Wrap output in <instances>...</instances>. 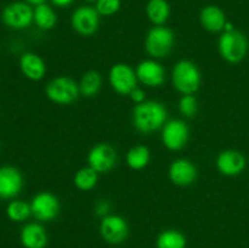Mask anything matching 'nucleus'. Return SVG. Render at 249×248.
Returning <instances> with one entry per match:
<instances>
[{"instance_id": "nucleus-10", "label": "nucleus", "mask_w": 249, "mask_h": 248, "mask_svg": "<svg viewBox=\"0 0 249 248\" xmlns=\"http://www.w3.org/2000/svg\"><path fill=\"white\" fill-rule=\"evenodd\" d=\"M72 28L83 36H90L95 34L100 26V15L95 6L83 5L73 11L71 17Z\"/></svg>"}, {"instance_id": "nucleus-23", "label": "nucleus", "mask_w": 249, "mask_h": 248, "mask_svg": "<svg viewBox=\"0 0 249 248\" xmlns=\"http://www.w3.org/2000/svg\"><path fill=\"white\" fill-rule=\"evenodd\" d=\"M151 152L148 147L138 145L131 147L126 153V164L133 170H141L150 163Z\"/></svg>"}, {"instance_id": "nucleus-15", "label": "nucleus", "mask_w": 249, "mask_h": 248, "mask_svg": "<svg viewBox=\"0 0 249 248\" xmlns=\"http://www.w3.org/2000/svg\"><path fill=\"white\" fill-rule=\"evenodd\" d=\"M170 181L180 187H186L194 184L197 179V168L194 163L186 158H179L172 162L168 170Z\"/></svg>"}, {"instance_id": "nucleus-22", "label": "nucleus", "mask_w": 249, "mask_h": 248, "mask_svg": "<svg viewBox=\"0 0 249 248\" xmlns=\"http://www.w3.org/2000/svg\"><path fill=\"white\" fill-rule=\"evenodd\" d=\"M102 87V77L97 71H88L79 82L80 95L84 97H94L99 94Z\"/></svg>"}, {"instance_id": "nucleus-16", "label": "nucleus", "mask_w": 249, "mask_h": 248, "mask_svg": "<svg viewBox=\"0 0 249 248\" xmlns=\"http://www.w3.org/2000/svg\"><path fill=\"white\" fill-rule=\"evenodd\" d=\"M216 169L225 177H236L245 170L247 160L246 157L236 150H225L216 157Z\"/></svg>"}, {"instance_id": "nucleus-7", "label": "nucleus", "mask_w": 249, "mask_h": 248, "mask_svg": "<svg viewBox=\"0 0 249 248\" xmlns=\"http://www.w3.org/2000/svg\"><path fill=\"white\" fill-rule=\"evenodd\" d=\"M190 138V129L181 119L167 121L163 125L160 139L169 151H180L186 146Z\"/></svg>"}, {"instance_id": "nucleus-27", "label": "nucleus", "mask_w": 249, "mask_h": 248, "mask_svg": "<svg viewBox=\"0 0 249 248\" xmlns=\"http://www.w3.org/2000/svg\"><path fill=\"white\" fill-rule=\"evenodd\" d=\"M198 111V102L194 95H182L179 101V112L186 118H192Z\"/></svg>"}, {"instance_id": "nucleus-17", "label": "nucleus", "mask_w": 249, "mask_h": 248, "mask_svg": "<svg viewBox=\"0 0 249 248\" xmlns=\"http://www.w3.org/2000/svg\"><path fill=\"white\" fill-rule=\"evenodd\" d=\"M19 68L23 75L33 82L41 80L46 74V65L43 58L34 53H24L19 57Z\"/></svg>"}, {"instance_id": "nucleus-6", "label": "nucleus", "mask_w": 249, "mask_h": 248, "mask_svg": "<svg viewBox=\"0 0 249 248\" xmlns=\"http://www.w3.org/2000/svg\"><path fill=\"white\" fill-rule=\"evenodd\" d=\"M108 80L112 89L123 96H129V94L138 88L139 82L135 71L123 62L112 66L108 73Z\"/></svg>"}, {"instance_id": "nucleus-29", "label": "nucleus", "mask_w": 249, "mask_h": 248, "mask_svg": "<svg viewBox=\"0 0 249 248\" xmlns=\"http://www.w3.org/2000/svg\"><path fill=\"white\" fill-rule=\"evenodd\" d=\"M109 211H111V206H109V202L107 201H99L95 206V213L101 218L108 215Z\"/></svg>"}, {"instance_id": "nucleus-26", "label": "nucleus", "mask_w": 249, "mask_h": 248, "mask_svg": "<svg viewBox=\"0 0 249 248\" xmlns=\"http://www.w3.org/2000/svg\"><path fill=\"white\" fill-rule=\"evenodd\" d=\"M6 214L10 220L15 223H21V221L27 220L29 215H32L31 204L22 199H14L7 204Z\"/></svg>"}, {"instance_id": "nucleus-30", "label": "nucleus", "mask_w": 249, "mask_h": 248, "mask_svg": "<svg viewBox=\"0 0 249 248\" xmlns=\"http://www.w3.org/2000/svg\"><path fill=\"white\" fill-rule=\"evenodd\" d=\"M129 97H130L131 101L136 105L142 104V102L146 101L145 91H143L142 89H140V88H135V89L129 94Z\"/></svg>"}, {"instance_id": "nucleus-21", "label": "nucleus", "mask_w": 249, "mask_h": 248, "mask_svg": "<svg viewBox=\"0 0 249 248\" xmlns=\"http://www.w3.org/2000/svg\"><path fill=\"white\" fill-rule=\"evenodd\" d=\"M33 22L43 31H50L55 28L57 23V15L55 10L46 2L34 6Z\"/></svg>"}, {"instance_id": "nucleus-3", "label": "nucleus", "mask_w": 249, "mask_h": 248, "mask_svg": "<svg viewBox=\"0 0 249 248\" xmlns=\"http://www.w3.org/2000/svg\"><path fill=\"white\" fill-rule=\"evenodd\" d=\"M219 53L229 63H238L248 53V40L242 32L232 29L221 32L218 40Z\"/></svg>"}, {"instance_id": "nucleus-24", "label": "nucleus", "mask_w": 249, "mask_h": 248, "mask_svg": "<svg viewBox=\"0 0 249 248\" xmlns=\"http://www.w3.org/2000/svg\"><path fill=\"white\" fill-rule=\"evenodd\" d=\"M186 245L187 241L184 233L174 229L162 231L156 241L157 248H186Z\"/></svg>"}, {"instance_id": "nucleus-33", "label": "nucleus", "mask_w": 249, "mask_h": 248, "mask_svg": "<svg viewBox=\"0 0 249 248\" xmlns=\"http://www.w3.org/2000/svg\"><path fill=\"white\" fill-rule=\"evenodd\" d=\"M85 1H87V2H96L97 0H85Z\"/></svg>"}, {"instance_id": "nucleus-9", "label": "nucleus", "mask_w": 249, "mask_h": 248, "mask_svg": "<svg viewBox=\"0 0 249 248\" xmlns=\"http://www.w3.org/2000/svg\"><path fill=\"white\" fill-rule=\"evenodd\" d=\"M32 215L38 221H51L57 218L60 213V201L53 194L49 191H41L36 194L31 201Z\"/></svg>"}, {"instance_id": "nucleus-18", "label": "nucleus", "mask_w": 249, "mask_h": 248, "mask_svg": "<svg viewBox=\"0 0 249 248\" xmlns=\"http://www.w3.org/2000/svg\"><path fill=\"white\" fill-rule=\"evenodd\" d=\"M199 22L206 31L219 33V32H224L228 19H226L225 12L220 7L215 5H208L201 10Z\"/></svg>"}, {"instance_id": "nucleus-4", "label": "nucleus", "mask_w": 249, "mask_h": 248, "mask_svg": "<svg viewBox=\"0 0 249 248\" xmlns=\"http://www.w3.org/2000/svg\"><path fill=\"white\" fill-rule=\"evenodd\" d=\"M175 35L165 26H155L147 32L145 38V50L155 60L164 58L172 53Z\"/></svg>"}, {"instance_id": "nucleus-5", "label": "nucleus", "mask_w": 249, "mask_h": 248, "mask_svg": "<svg viewBox=\"0 0 249 248\" xmlns=\"http://www.w3.org/2000/svg\"><path fill=\"white\" fill-rule=\"evenodd\" d=\"M45 94L53 104L71 105L77 101L79 97V83L70 77L60 75L48 83L45 88Z\"/></svg>"}, {"instance_id": "nucleus-2", "label": "nucleus", "mask_w": 249, "mask_h": 248, "mask_svg": "<svg viewBox=\"0 0 249 248\" xmlns=\"http://www.w3.org/2000/svg\"><path fill=\"white\" fill-rule=\"evenodd\" d=\"M172 82L180 94L194 95L201 87V71L192 61L181 60L173 68Z\"/></svg>"}, {"instance_id": "nucleus-12", "label": "nucleus", "mask_w": 249, "mask_h": 248, "mask_svg": "<svg viewBox=\"0 0 249 248\" xmlns=\"http://www.w3.org/2000/svg\"><path fill=\"white\" fill-rule=\"evenodd\" d=\"M101 237L111 245H121L128 238L129 226L125 219L116 214H108L101 219Z\"/></svg>"}, {"instance_id": "nucleus-11", "label": "nucleus", "mask_w": 249, "mask_h": 248, "mask_svg": "<svg viewBox=\"0 0 249 248\" xmlns=\"http://www.w3.org/2000/svg\"><path fill=\"white\" fill-rule=\"evenodd\" d=\"M88 163L99 174L111 172L117 163L116 148L108 142L96 143L88 153Z\"/></svg>"}, {"instance_id": "nucleus-25", "label": "nucleus", "mask_w": 249, "mask_h": 248, "mask_svg": "<svg viewBox=\"0 0 249 248\" xmlns=\"http://www.w3.org/2000/svg\"><path fill=\"white\" fill-rule=\"evenodd\" d=\"M97 181H99V173L89 165L80 168L75 173L74 179H73L75 187L80 191H90L96 186Z\"/></svg>"}, {"instance_id": "nucleus-14", "label": "nucleus", "mask_w": 249, "mask_h": 248, "mask_svg": "<svg viewBox=\"0 0 249 248\" xmlns=\"http://www.w3.org/2000/svg\"><path fill=\"white\" fill-rule=\"evenodd\" d=\"M23 187V177L17 168L4 165L0 168V198L12 199Z\"/></svg>"}, {"instance_id": "nucleus-31", "label": "nucleus", "mask_w": 249, "mask_h": 248, "mask_svg": "<svg viewBox=\"0 0 249 248\" xmlns=\"http://www.w3.org/2000/svg\"><path fill=\"white\" fill-rule=\"evenodd\" d=\"M50 1L53 2V5H55L56 7L63 9V7H67L70 6V5H72L73 2H74V0H50Z\"/></svg>"}, {"instance_id": "nucleus-1", "label": "nucleus", "mask_w": 249, "mask_h": 248, "mask_svg": "<svg viewBox=\"0 0 249 248\" xmlns=\"http://www.w3.org/2000/svg\"><path fill=\"white\" fill-rule=\"evenodd\" d=\"M168 112L164 105L156 100H146L134 107L133 124L136 130L151 134L160 130L167 123Z\"/></svg>"}, {"instance_id": "nucleus-19", "label": "nucleus", "mask_w": 249, "mask_h": 248, "mask_svg": "<svg viewBox=\"0 0 249 248\" xmlns=\"http://www.w3.org/2000/svg\"><path fill=\"white\" fill-rule=\"evenodd\" d=\"M21 242L24 248H45L48 245V233L39 223H29L22 228Z\"/></svg>"}, {"instance_id": "nucleus-32", "label": "nucleus", "mask_w": 249, "mask_h": 248, "mask_svg": "<svg viewBox=\"0 0 249 248\" xmlns=\"http://www.w3.org/2000/svg\"><path fill=\"white\" fill-rule=\"evenodd\" d=\"M26 2H28L29 5H34V6H36V5H40V4H44V2H46V0H24Z\"/></svg>"}, {"instance_id": "nucleus-13", "label": "nucleus", "mask_w": 249, "mask_h": 248, "mask_svg": "<svg viewBox=\"0 0 249 248\" xmlns=\"http://www.w3.org/2000/svg\"><path fill=\"white\" fill-rule=\"evenodd\" d=\"M139 82L148 88H160L165 80V70L157 60L141 61L135 70Z\"/></svg>"}, {"instance_id": "nucleus-28", "label": "nucleus", "mask_w": 249, "mask_h": 248, "mask_svg": "<svg viewBox=\"0 0 249 248\" xmlns=\"http://www.w3.org/2000/svg\"><path fill=\"white\" fill-rule=\"evenodd\" d=\"M121 0H97L95 2V9L99 12L100 16L109 17L116 15L121 10Z\"/></svg>"}, {"instance_id": "nucleus-8", "label": "nucleus", "mask_w": 249, "mask_h": 248, "mask_svg": "<svg viewBox=\"0 0 249 248\" xmlns=\"http://www.w3.org/2000/svg\"><path fill=\"white\" fill-rule=\"evenodd\" d=\"M33 10L28 2L14 1L2 10V22L12 29H24L33 23Z\"/></svg>"}, {"instance_id": "nucleus-20", "label": "nucleus", "mask_w": 249, "mask_h": 248, "mask_svg": "<svg viewBox=\"0 0 249 248\" xmlns=\"http://www.w3.org/2000/svg\"><path fill=\"white\" fill-rule=\"evenodd\" d=\"M145 10L153 26H164L170 17V5L167 0H148Z\"/></svg>"}]
</instances>
